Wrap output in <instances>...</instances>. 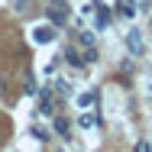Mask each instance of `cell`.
Wrapping results in <instances>:
<instances>
[{
  "label": "cell",
  "instance_id": "6da1fadb",
  "mask_svg": "<svg viewBox=\"0 0 152 152\" xmlns=\"http://www.w3.org/2000/svg\"><path fill=\"white\" fill-rule=\"evenodd\" d=\"M49 16H52V23H55V26H61V23L68 20V7H65V0H52Z\"/></svg>",
  "mask_w": 152,
  "mask_h": 152
},
{
  "label": "cell",
  "instance_id": "7a4b0ae2",
  "mask_svg": "<svg viewBox=\"0 0 152 152\" xmlns=\"http://www.w3.org/2000/svg\"><path fill=\"white\" fill-rule=\"evenodd\" d=\"M94 26H97V29H107V26H110V13H107V7H104L100 0L94 3Z\"/></svg>",
  "mask_w": 152,
  "mask_h": 152
},
{
  "label": "cell",
  "instance_id": "3957f363",
  "mask_svg": "<svg viewBox=\"0 0 152 152\" xmlns=\"http://www.w3.org/2000/svg\"><path fill=\"white\" fill-rule=\"evenodd\" d=\"M52 39H55V26H36L32 29V42H39V45H45Z\"/></svg>",
  "mask_w": 152,
  "mask_h": 152
},
{
  "label": "cell",
  "instance_id": "277c9868",
  "mask_svg": "<svg viewBox=\"0 0 152 152\" xmlns=\"http://www.w3.org/2000/svg\"><path fill=\"white\" fill-rule=\"evenodd\" d=\"M39 113H42V117H52V113H55V104H52V94L49 91L39 94Z\"/></svg>",
  "mask_w": 152,
  "mask_h": 152
},
{
  "label": "cell",
  "instance_id": "5b68a950",
  "mask_svg": "<svg viewBox=\"0 0 152 152\" xmlns=\"http://www.w3.org/2000/svg\"><path fill=\"white\" fill-rule=\"evenodd\" d=\"M126 45H129V52H133V55H139V52H142V36H139V29H129V32H126Z\"/></svg>",
  "mask_w": 152,
  "mask_h": 152
},
{
  "label": "cell",
  "instance_id": "8992f818",
  "mask_svg": "<svg viewBox=\"0 0 152 152\" xmlns=\"http://www.w3.org/2000/svg\"><path fill=\"white\" fill-rule=\"evenodd\" d=\"M61 58L68 61V65H75V68H81V65H88V61H84V55H81L78 49H65V55H61Z\"/></svg>",
  "mask_w": 152,
  "mask_h": 152
},
{
  "label": "cell",
  "instance_id": "52a82bcc",
  "mask_svg": "<svg viewBox=\"0 0 152 152\" xmlns=\"http://www.w3.org/2000/svg\"><path fill=\"white\" fill-rule=\"evenodd\" d=\"M78 123H81V129H94V126H97L100 120H97L94 113H81V120H78Z\"/></svg>",
  "mask_w": 152,
  "mask_h": 152
},
{
  "label": "cell",
  "instance_id": "ba28073f",
  "mask_svg": "<svg viewBox=\"0 0 152 152\" xmlns=\"http://www.w3.org/2000/svg\"><path fill=\"white\" fill-rule=\"evenodd\" d=\"M68 129H71V126H68V120H65V117H58V120H55V133L68 136Z\"/></svg>",
  "mask_w": 152,
  "mask_h": 152
},
{
  "label": "cell",
  "instance_id": "9c48e42d",
  "mask_svg": "<svg viewBox=\"0 0 152 152\" xmlns=\"http://www.w3.org/2000/svg\"><path fill=\"white\" fill-rule=\"evenodd\" d=\"M120 13H123V16H133V13H136V7H133L129 0H120Z\"/></svg>",
  "mask_w": 152,
  "mask_h": 152
},
{
  "label": "cell",
  "instance_id": "30bf717a",
  "mask_svg": "<svg viewBox=\"0 0 152 152\" xmlns=\"http://www.w3.org/2000/svg\"><path fill=\"white\" fill-rule=\"evenodd\" d=\"M94 100H97V94H81V100H78V104H81V107H91Z\"/></svg>",
  "mask_w": 152,
  "mask_h": 152
},
{
  "label": "cell",
  "instance_id": "8fae6325",
  "mask_svg": "<svg viewBox=\"0 0 152 152\" xmlns=\"http://www.w3.org/2000/svg\"><path fill=\"white\" fill-rule=\"evenodd\" d=\"M78 42H81V45H94V32H81Z\"/></svg>",
  "mask_w": 152,
  "mask_h": 152
},
{
  "label": "cell",
  "instance_id": "7c38bea8",
  "mask_svg": "<svg viewBox=\"0 0 152 152\" xmlns=\"http://www.w3.org/2000/svg\"><path fill=\"white\" fill-rule=\"evenodd\" d=\"M32 136H36V139H39V142H45V139H49V133H45V129H39V126H36V129H32Z\"/></svg>",
  "mask_w": 152,
  "mask_h": 152
},
{
  "label": "cell",
  "instance_id": "4fadbf2b",
  "mask_svg": "<svg viewBox=\"0 0 152 152\" xmlns=\"http://www.w3.org/2000/svg\"><path fill=\"white\" fill-rule=\"evenodd\" d=\"M26 91L36 94V81H32V75H26Z\"/></svg>",
  "mask_w": 152,
  "mask_h": 152
}]
</instances>
